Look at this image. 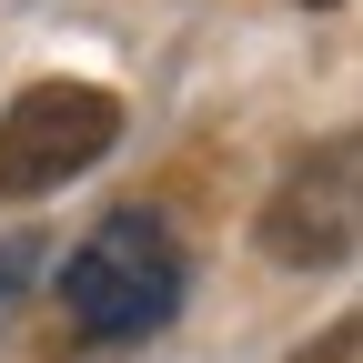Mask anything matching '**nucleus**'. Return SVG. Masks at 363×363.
<instances>
[{
	"mask_svg": "<svg viewBox=\"0 0 363 363\" xmlns=\"http://www.w3.org/2000/svg\"><path fill=\"white\" fill-rule=\"evenodd\" d=\"M121 142V101L101 81H30L0 111V202H40Z\"/></svg>",
	"mask_w": 363,
	"mask_h": 363,
	"instance_id": "obj_2",
	"label": "nucleus"
},
{
	"mask_svg": "<svg viewBox=\"0 0 363 363\" xmlns=\"http://www.w3.org/2000/svg\"><path fill=\"white\" fill-rule=\"evenodd\" d=\"M61 313H71V333H91V343L162 333L182 313V242L162 233L152 212H101L81 233V252L61 262Z\"/></svg>",
	"mask_w": 363,
	"mask_h": 363,
	"instance_id": "obj_1",
	"label": "nucleus"
},
{
	"mask_svg": "<svg viewBox=\"0 0 363 363\" xmlns=\"http://www.w3.org/2000/svg\"><path fill=\"white\" fill-rule=\"evenodd\" d=\"M293 363H363V333H353V323H333V333H323V343H303V353H293Z\"/></svg>",
	"mask_w": 363,
	"mask_h": 363,
	"instance_id": "obj_4",
	"label": "nucleus"
},
{
	"mask_svg": "<svg viewBox=\"0 0 363 363\" xmlns=\"http://www.w3.org/2000/svg\"><path fill=\"white\" fill-rule=\"evenodd\" d=\"M353 182H363V162H353V142H323V152H303L283 182L262 192V212H252V242L283 262V272H333L343 252H353Z\"/></svg>",
	"mask_w": 363,
	"mask_h": 363,
	"instance_id": "obj_3",
	"label": "nucleus"
},
{
	"mask_svg": "<svg viewBox=\"0 0 363 363\" xmlns=\"http://www.w3.org/2000/svg\"><path fill=\"white\" fill-rule=\"evenodd\" d=\"M303 11H333V0H303Z\"/></svg>",
	"mask_w": 363,
	"mask_h": 363,
	"instance_id": "obj_5",
	"label": "nucleus"
}]
</instances>
